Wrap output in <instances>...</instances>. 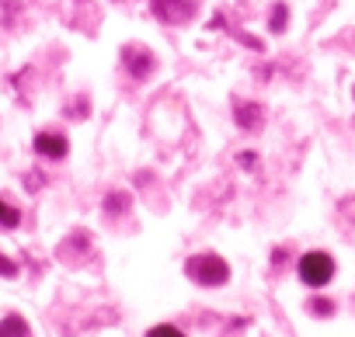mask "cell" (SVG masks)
<instances>
[{"label":"cell","mask_w":355,"mask_h":337,"mask_svg":"<svg viewBox=\"0 0 355 337\" xmlns=\"http://www.w3.org/2000/svg\"><path fill=\"white\" fill-rule=\"evenodd\" d=\"M300 278H303V285H310V289L327 285V282L334 278V261H331V254H324V251L303 254V257H300Z\"/></svg>","instance_id":"7a4b0ae2"},{"label":"cell","mask_w":355,"mask_h":337,"mask_svg":"<svg viewBox=\"0 0 355 337\" xmlns=\"http://www.w3.org/2000/svg\"><path fill=\"white\" fill-rule=\"evenodd\" d=\"M0 226H4V230H18L21 226V212L15 206H8L4 199H0Z\"/></svg>","instance_id":"ba28073f"},{"label":"cell","mask_w":355,"mask_h":337,"mask_svg":"<svg viewBox=\"0 0 355 337\" xmlns=\"http://www.w3.org/2000/svg\"><path fill=\"white\" fill-rule=\"evenodd\" d=\"M237 163H241V167H254V163H258V156H254V153H241V156H237Z\"/></svg>","instance_id":"5bb4252c"},{"label":"cell","mask_w":355,"mask_h":337,"mask_svg":"<svg viewBox=\"0 0 355 337\" xmlns=\"http://www.w3.org/2000/svg\"><path fill=\"white\" fill-rule=\"evenodd\" d=\"M150 8H153V15H157L160 21H167V25H185V21H192V15H196V8L189 4V0H150Z\"/></svg>","instance_id":"3957f363"},{"label":"cell","mask_w":355,"mask_h":337,"mask_svg":"<svg viewBox=\"0 0 355 337\" xmlns=\"http://www.w3.org/2000/svg\"><path fill=\"white\" fill-rule=\"evenodd\" d=\"M0 275H8V278H15V275H18V264H15V261H8L4 254H0Z\"/></svg>","instance_id":"4fadbf2b"},{"label":"cell","mask_w":355,"mask_h":337,"mask_svg":"<svg viewBox=\"0 0 355 337\" xmlns=\"http://www.w3.org/2000/svg\"><path fill=\"white\" fill-rule=\"evenodd\" d=\"M310 313H313V316H331V313H334V302H331V299H313V302H310Z\"/></svg>","instance_id":"7c38bea8"},{"label":"cell","mask_w":355,"mask_h":337,"mask_svg":"<svg viewBox=\"0 0 355 337\" xmlns=\"http://www.w3.org/2000/svg\"><path fill=\"white\" fill-rule=\"evenodd\" d=\"M146 337H185L178 327H171V323H157V327H150L146 330Z\"/></svg>","instance_id":"8fae6325"},{"label":"cell","mask_w":355,"mask_h":337,"mask_svg":"<svg viewBox=\"0 0 355 337\" xmlns=\"http://www.w3.org/2000/svg\"><path fill=\"white\" fill-rule=\"evenodd\" d=\"M234 111H237V125H241V129H261V115H265V108H261V104L237 101V104H234Z\"/></svg>","instance_id":"8992f818"},{"label":"cell","mask_w":355,"mask_h":337,"mask_svg":"<svg viewBox=\"0 0 355 337\" xmlns=\"http://www.w3.org/2000/svg\"><path fill=\"white\" fill-rule=\"evenodd\" d=\"M122 60H125V70H129L132 77H139V80H146V77L157 70L153 53H150V49H143V46H129V49L122 53Z\"/></svg>","instance_id":"277c9868"},{"label":"cell","mask_w":355,"mask_h":337,"mask_svg":"<svg viewBox=\"0 0 355 337\" xmlns=\"http://www.w3.org/2000/svg\"><path fill=\"white\" fill-rule=\"evenodd\" d=\"M35 153L46 160H63L67 156V136L63 132H39L35 136Z\"/></svg>","instance_id":"5b68a950"},{"label":"cell","mask_w":355,"mask_h":337,"mask_svg":"<svg viewBox=\"0 0 355 337\" xmlns=\"http://www.w3.org/2000/svg\"><path fill=\"white\" fill-rule=\"evenodd\" d=\"M286 21H289V11H286V4H279V8L272 11V18H268V28H272V32H282Z\"/></svg>","instance_id":"30bf717a"},{"label":"cell","mask_w":355,"mask_h":337,"mask_svg":"<svg viewBox=\"0 0 355 337\" xmlns=\"http://www.w3.org/2000/svg\"><path fill=\"white\" fill-rule=\"evenodd\" d=\"M105 209H108V212H125V209H129V195H125V192L108 195V199H105Z\"/></svg>","instance_id":"9c48e42d"},{"label":"cell","mask_w":355,"mask_h":337,"mask_svg":"<svg viewBox=\"0 0 355 337\" xmlns=\"http://www.w3.org/2000/svg\"><path fill=\"white\" fill-rule=\"evenodd\" d=\"M185 275H189L196 285L216 289V285H227V282H230V264H227L220 254H196V257H189Z\"/></svg>","instance_id":"6da1fadb"},{"label":"cell","mask_w":355,"mask_h":337,"mask_svg":"<svg viewBox=\"0 0 355 337\" xmlns=\"http://www.w3.org/2000/svg\"><path fill=\"white\" fill-rule=\"evenodd\" d=\"M0 337H28V323L18 313H11V316L0 320Z\"/></svg>","instance_id":"52a82bcc"}]
</instances>
